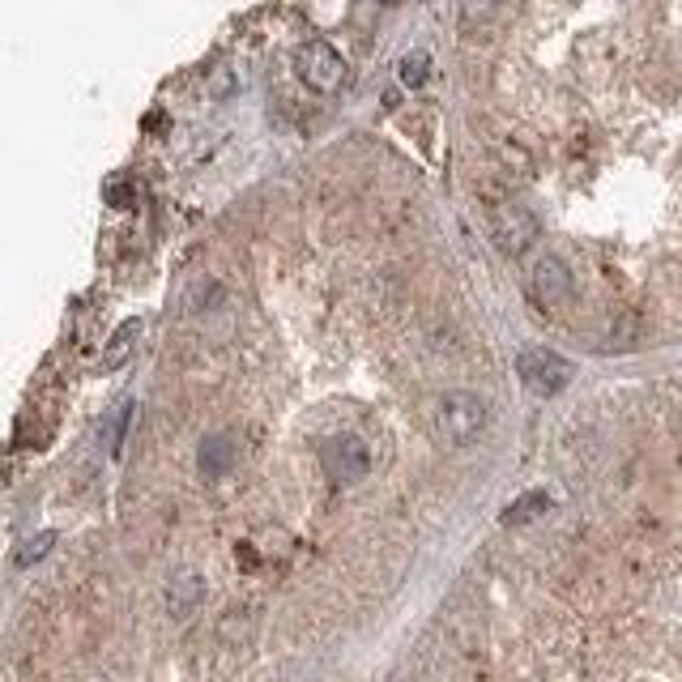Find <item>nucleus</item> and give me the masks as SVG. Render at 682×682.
Segmentation results:
<instances>
[{
  "instance_id": "obj_7",
  "label": "nucleus",
  "mask_w": 682,
  "mask_h": 682,
  "mask_svg": "<svg viewBox=\"0 0 682 682\" xmlns=\"http://www.w3.org/2000/svg\"><path fill=\"white\" fill-rule=\"evenodd\" d=\"M201 597H205V580L201 576H192V571H184V576H175L167 589V606L171 615H192L197 606H201Z\"/></svg>"
},
{
  "instance_id": "obj_12",
  "label": "nucleus",
  "mask_w": 682,
  "mask_h": 682,
  "mask_svg": "<svg viewBox=\"0 0 682 682\" xmlns=\"http://www.w3.org/2000/svg\"><path fill=\"white\" fill-rule=\"evenodd\" d=\"M422 77H427V56H422V52L401 60V81H405V86H418Z\"/></svg>"
},
{
  "instance_id": "obj_14",
  "label": "nucleus",
  "mask_w": 682,
  "mask_h": 682,
  "mask_svg": "<svg viewBox=\"0 0 682 682\" xmlns=\"http://www.w3.org/2000/svg\"><path fill=\"white\" fill-rule=\"evenodd\" d=\"M108 201H112V205H119V210H124V205L132 201V188H128L124 179H112V184H108Z\"/></svg>"
},
{
  "instance_id": "obj_8",
  "label": "nucleus",
  "mask_w": 682,
  "mask_h": 682,
  "mask_svg": "<svg viewBox=\"0 0 682 682\" xmlns=\"http://www.w3.org/2000/svg\"><path fill=\"white\" fill-rule=\"evenodd\" d=\"M201 473L205 478H223L230 469V460H235V444H230L227 435H210L205 444H201Z\"/></svg>"
},
{
  "instance_id": "obj_13",
  "label": "nucleus",
  "mask_w": 682,
  "mask_h": 682,
  "mask_svg": "<svg viewBox=\"0 0 682 682\" xmlns=\"http://www.w3.org/2000/svg\"><path fill=\"white\" fill-rule=\"evenodd\" d=\"M128 414H132V405H119L115 409V422H112V449L119 453V444H124V427H128Z\"/></svg>"
},
{
  "instance_id": "obj_3",
  "label": "nucleus",
  "mask_w": 682,
  "mask_h": 682,
  "mask_svg": "<svg viewBox=\"0 0 682 682\" xmlns=\"http://www.w3.org/2000/svg\"><path fill=\"white\" fill-rule=\"evenodd\" d=\"M294 68H299V77L312 86V90H338L341 81H345V60L329 48V43H303L299 52H294Z\"/></svg>"
},
{
  "instance_id": "obj_10",
  "label": "nucleus",
  "mask_w": 682,
  "mask_h": 682,
  "mask_svg": "<svg viewBox=\"0 0 682 682\" xmlns=\"http://www.w3.org/2000/svg\"><path fill=\"white\" fill-rule=\"evenodd\" d=\"M538 508H551V495L546 491H538V495H525L520 504H512L508 508V525H520V520H529V516H538Z\"/></svg>"
},
{
  "instance_id": "obj_2",
  "label": "nucleus",
  "mask_w": 682,
  "mask_h": 682,
  "mask_svg": "<svg viewBox=\"0 0 682 682\" xmlns=\"http://www.w3.org/2000/svg\"><path fill=\"white\" fill-rule=\"evenodd\" d=\"M516 367H520L525 389H529V393H538V397H555L559 389H568L571 376H576V367H571L568 358H564V354H555V350H546V345L525 350Z\"/></svg>"
},
{
  "instance_id": "obj_4",
  "label": "nucleus",
  "mask_w": 682,
  "mask_h": 682,
  "mask_svg": "<svg viewBox=\"0 0 682 682\" xmlns=\"http://www.w3.org/2000/svg\"><path fill=\"white\" fill-rule=\"evenodd\" d=\"M320 465H325V473L333 482H363L367 469H371V453H367V444L358 435H338V440L325 444Z\"/></svg>"
},
{
  "instance_id": "obj_9",
  "label": "nucleus",
  "mask_w": 682,
  "mask_h": 682,
  "mask_svg": "<svg viewBox=\"0 0 682 682\" xmlns=\"http://www.w3.org/2000/svg\"><path fill=\"white\" fill-rule=\"evenodd\" d=\"M137 338H141V320H124L115 329V338L108 341V350H103V367H124V358L132 354Z\"/></svg>"
},
{
  "instance_id": "obj_11",
  "label": "nucleus",
  "mask_w": 682,
  "mask_h": 682,
  "mask_svg": "<svg viewBox=\"0 0 682 682\" xmlns=\"http://www.w3.org/2000/svg\"><path fill=\"white\" fill-rule=\"evenodd\" d=\"M52 542H56V533H39V538H30V542L17 551V564H22V568H30L35 559H43V555H48V546H52Z\"/></svg>"
},
{
  "instance_id": "obj_1",
  "label": "nucleus",
  "mask_w": 682,
  "mask_h": 682,
  "mask_svg": "<svg viewBox=\"0 0 682 682\" xmlns=\"http://www.w3.org/2000/svg\"><path fill=\"white\" fill-rule=\"evenodd\" d=\"M482 427H487V401L482 397L453 389V393H444L435 401V431H440L444 444L465 449V444H473L482 435Z\"/></svg>"
},
{
  "instance_id": "obj_5",
  "label": "nucleus",
  "mask_w": 682,
  "mask_h": 682,
  "mask_svg": "<svg viewBox=\"0 0 682 682\" xmlns=\"http://www.w3.org/2000/svg\"><path fill=\"white\" fill-rule=\"evenodd\" d=\"M491 230H495V239H500V248L504 252H525L533 239H538V223L520 210V205H504V210H495V218H491Z\"/></svg>"
},
{
  "instance_id": "obj_6",
  "label": "nucleus",
  "mask_w": 682,
  "mask_h": 682,
  "mask_svg": "<svg viewBox=\"0 0 682 682\" xmlns=\"http://www.w3.org/2000/svg\"><path fill=\"white\" fill-rule=\"evenodd\" d=\"M568 294H571L568 265H564L559 256H542V261L533 265V299L546 303V307H555V303H564Z\"/></svg>"
}]
</instances>
